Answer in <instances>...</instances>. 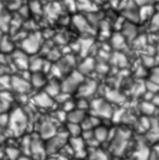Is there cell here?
<instances>
[{"mask_svg":"<svg viewBox=\"0 0 159 160\" xmlns=\"http://www.w3.org/2000/svg\"><path fill=\"white\" fill-rule=\"evenodd\" d=\"M109 134H110V131H109L108 127L103 126V125L100 124L97 128L93 129V137L98 142V144H102L105 140H108L109 138Z\"/></svg>","mask_w":159,"mask_h":160,"instance_id":"18","label":"cell"},{"mask_svg":"<svg viewBox=\"0 0 159 160\" xmlns=\"http://www.w3.org/2000/svg\"><path fill=\"white\" fill-rule=\"evenodd\" d=\"M76 1H77V9L79 10L89 12H95L98 10L97 5L92 0H76Z\"/></svg>","mask_w":159,"mask_h":160,"instance_id":"25","label":"cell"},{"mask_svg":"<svg viewBox=\"0 0 159 160\" xmlns=\"http://www.w3.org/2000/svg\"><path fill=\"white\" fill-rule=\"evenodd\" d=\"M30 156L34 160H44L46 158L47 155L45 150V142L41 137H31Z\"/></svg>","mask_w":159,"mask_h":160,"instance_id":"7","label":"cell"},{"mask_svg":"<svg viewBox=\"0 0 159 160\" xmlns=\"http://www.w3.org/2000/svg\"><path fill=\"white\" fill-rule=\"evenodd\" d=\"M1 129H3V128H1V127H0V132H1Z\"/></svg>","mask_w":159,"mask_h":160,"instance_id":"53","label":"cell"},{"mask_svg":"<svg viewBox=\"0 0 159 160\" xmlns=\"http://www.w3.org/2000/svg\"><path fill=\"white\" fill-rule=\"evenodd\" d=\"M114 62L116 65H120V66H124V65L126 64V58L125 56L123 55V54L121 53H115V56H114Z\"/></svg>","mask_w":159,"mask_h":160,"instance_id":"42","label":"cell"},{"mask_svg":"<svg viewBox=\"0 0 159 160\" xmlns=\"http://www.w3.org/2000/svg\"><path fill=\"white\" fill-rule=\"evenodd\" d=\"M66 133L68 134L69 138H75L80 137L82 135V128L81 125L79 124H74V123H67L66 126Z\"/></svg>","mask_w":159,"mask_h":160,"instance_id":"26","label":"cell"},{"mask_svg":"<svg viewBox=\"0 0 159 160\" xmlns=\"http://www.w3.org/2000/svg\"><path fill=\"white\" fill-rule=\"evenodd\" d=\"M92 44H93L92 38H81V40L79 41V49L81 51L80 54H81L82 56H86L87 54L89 53V49L92 46Z\"/></svg>","mask_w":159,"mask_h":160,"instance_id":"32","label":"cell"},{"mask_svg":"<svg viewBox=\"0 0 159 160\" xmlns=\"http://www.w3.org/2000/svg\"><path fill=\"white\" fill-rule=\"evenodd\" d=\"M139 110H141V113L145 115V118L148 116H152L157 111H158V108L151 102V101H143L139 105Z\"/></svg>","mask_w":159,"mask_h":160,"instance_id":"23","label":"cell"},{"mask_svg":"<svg viewBox=\"0 0 159 160\" xmlns=\"http://www.w3.org/2000/svg\"><path fill=\"white\" fill-rule=\"evenodd\" d=\"M111 45L114 47L117 51H122L123 48H125L126 46V38H124V35L120 32H116L112 35L111 38Z\"/></svg>","mask_w":159,"mask_h":160,"instance_id":"22","label":"cell"},{"mask_svg":"<svg viewBox=\"0 0 159 160\" xmlns=\"http://www.w3.org/2000/svg\"><path fill=\"white\" fill-rule=\"evenodd\" d=\"M43 45V36L40 32L28 34L24 40L21 41V49L28 55H34L41 49Z\"/></svg>","mask_w":159,"mask_h":160,"instance_id":"5","label":"cell"},{"mask_svg":"<svg viewBox=\"0 0 159 160\" xmlns=\"http://www.w3.org/2000/svg\"><path fill=\"white\" fill-rule=\"evenodd\" d=\"M105 97H106V99H108V101H111V102L121 103L125 100L124 97L122 96L119 91H115V90H109L105 93Z\"/></svg>","mask_w":159,"mask_h":160,"instance_id":"33","label":"cell"},{"mask_svg":"<svg viewBox=\"0 0 159 160\" xmlns=\"http://www.w3.org/2000/svg\"><path fill=\"white\" fill-rule=\"evenodd\" d=\"M11 89V76H0V91H9Z\"/></svg>","mask_w":159,"mask_h":160,"instance_id":"34","label":"cell"},{"mask_svg":"<svg viewBox=\"0 0 159 160\" xmlns=\"http://www.w3.org/2000/svg\"><path fill=\"white\" fill-rule=\"evenodd\" d=\"M156 53L159 55V44H158V46H157V48H156Z\"/></svg>","mask_w":159,"mask_h":160,"instance_id":"51","label":"cell"},{"mask_svg":"<svg viewBox=\"0 0 159 160\" xmlns=\"http://www.w3.org/2000/svg\"><path fill=\"white\" fill-rule=\"evenodd\" d=\"M69 142V136L66 133H59L58 132L55 136H53L49 139L45 140V150H46L47 156H53L55 153L59 152Z\"/></svg>","mask_w":159,"mask_h":160,"instance_id":"4","label":"cell"},{"mask_svg":"<svg viewBox=\"0 0 159 160\" xmlns=\"http://www.w3.org/2000/svg\"><path fill=\"white\" fill-rule=\"evenodd\" d=\"M30 80L21 75L11 76V89L19 94H25L31 90Z\"/></svg>","mask_w":159,"mask_h":160,"instance_id":"8","label":"cell"},{"mask_svg":"<svg viewBox=\"0 0 159 160\" xmlns=\"http://www.w3.org/2000/svg\"><path fill=\"white\" fill-rule=\"evenodd\" d=\"M85 79H86L85 76L81 75L78 70H73L62 81V92H65V93H68L71 96V93L77 92L78 88L84 82Z\"/></svg>","mask_w":159,"mask_h":160,"instance_id":"6","label":"cell"},{"mask_svg":"<svg viewBox=\"0 0 159 160\" xmlns=\"http://www.w3.org/2000/svg\"><path fill=\"white\" fill-rule=\"evenodd\" d=\"M151 102L154 103L156 107L159 108V92H157L156 94H154V97H152V99H151Z\"/></svg>","mask_w":159,"mask_h":160,"instance_id":"46","label":"cell"},{"mask_svg":"<svg viewBox=\"0 0 159 160\" xmlns=\"http://www.w3.org/2000/svg\"><path fill=\"white\" fill-rule=\"evenodd\" d=\"M143 62H144V65H145L146 67H150V68H154V66H155L154 56L144 55L143 56Z\"/></svg>","mask_w":159,"mask_h":160,"instance_id":"41","label":"cell"},{"mask_svg":"<svg viewBox=\"0 0 159 160\" xmlns=\"http://www.w3.org/2000/svg\"><path fill=\"white\" fill-rule=\"evenodd\" d=\"M152 0H133V2L135 3V5H138V6H146V5H150V2H151Z\"/></svg>","mask_w":159,"mask_h":160,"instance_id":"45","label":"cell"},{"mask_svg":"<svg viewBox=\"0 0 159 160\" xmlns=\"http://www.w3.org/2000/svg\"><path fill=\"white\" fill-rule=\"evenodd\" d=\"M122 34H123L126 40H128V41L135 40V38H136V35H137V29L134 23H132V22L124 23L123 28H122Z\"/></svg>","mask_w":159,"mask_h":160,"instance_id":"21","label":"cell"},{"mask_svg":"<svg viewBox=\"0 0 159 160\" xmlns=\"http://www.w3.org/2000/svg\"><path fill=\"white\" fill-rule=\"evenodd\" d=\"M28 124H29V118L22 109L16 108L9 113V124L7 128L13 135L22 134L27 129Z\"/></svg>","mask_w":159,"mask_h":160,"instance_id":"2","label":"cell"},{"mask_svg":"<svg viewBox=\"0 0 159 160\" xmlns=\"http://www.w3.org/2000/svg\"><path fill=\"white\" fill-rule=\"evenodd\" d=\"M64 3L70 11H75L77 9V1L76 0H64Z\"/></svg>","mask_w":159,"mask_h":160,"instance_id":"43","label":"cell"},{"mask_svg":"<svg viewBox=\"0 0 159 160\" xmlns=\"http://www.w3.org/2000/svg\"><path fill=\"white\" fill-rule=\"evenodd\" d=\"M29 8H30V11L33 12V13H36V14H40L43 10L42 7H41L40 1H38V0H32L29 5Z\"/></svg>","mask_w":159,"mask_h":160,"instance_id":"39","label":"cell"},{"mask_svg":"<svg viewBox=\"0 0 159 160\" xmlns=\"http://www.w3.org/2000/svg\"><path fill=\"white\" fill-rule=\"evenodd\" d=\"M10 22H11V16L7 12H3L0 14V31L6 33L10 30Z\"/></svg>","mask_w":159,"mask_h":160,"instance_id":"31","label":"cell"},{"mask_svg":"<svg viewBox=\"0 0 159 160\" xmlns=\"http://www.w3.org/2000/svg\"></svg>","mask_w":159,"mask_h":160,"instance_id":"54","label":"cell"},{"mask_svg":"<svg viewBox=\"0 0 159 160\" xmlns=\"http://www.w3.org/2000/svg\"><path fill=\"white\" fill-rule=\"evenodd\" d=\"M44 11L47 13V16L54 17V14H55V17H56L60 11V5L59 3H52V5H49V7L45 8Z\"/></svg>","mask_w":159,"mask_h":160,"instance_id":"37","label":"cell"},{"mask_svg":"<svg viewBox=\"0 0 159 160\" xmlns=\"http://www.w3.org/2000/svg\"><path fill=\"white\" fill-rule=\"evenodd\" d=\"M3 1L0 0V14L3 13Z\"/></svg>","mask_w":159,"mask_h":160,"instance_id":"50","label":"cell"},{"mask_svg":"<svg viewBox=\"0 0 159 160\" xmlns=\"http://www.w3.org/2000/svg\"><path fill=\"white\" fill-rule=\"evenodd\" d=\"M91 115L97 116L98 118H111L113 115V108L106 99H95L90 102Z\"/></svg>","mask_w":159,"mask_h":160,"instance_id":"3","label":"cell"},{"mask_svg":"<svg viewBox=\"0 0 159 160\" xmlns=\"http://www.w3.org/2000/svg\"><path fill=\"white\" fill-rule=\"evenodd\" d=\"M6 158L7 160H18L20 158V156L22 155L21 152V149L19 147H14V146H9L6 148Z\"/></svg>","mask_w":159,"mask_h":160,"instance_id":"30","label":"cell"},{"mask_svg":"<svg viewBox=\"0 0 159 160\" xmlns=\"http://www.w3.org/2000/svg\"><path fill=\"white\" fill-rule=\"evenodd\" d=\"M155 14V9L151 5H146L143 6L141 8V10L138 11L139 16V21H146L149 20L150 18H152Z\"/></svg>","mask_w":159,"mask_h":160,"instance_id":"27","label":"cell"},{"mask_svg":"<svg viewBox=\"0 0 159 160\" xmlns=\"http://www.w3.org/2000/svg\"><path fill=\"white\" fill-rule=\"evenodd\" d=\"M5 140H6V137H5V135H3L1 132H0V144H3V142H5Z\"/></svg>","mask_w":159,"mask_h":160,"instance_id":"48","label":"cell"},{"mask_svg":"<svg viewBox=\"0 0 159 160\" xmlns=\"http://www.w3.org/2000/svg\"><path fill=\"white\" fill-rule=\"evenodd\" d=\"M49 80L46 79V75L42 71H38V72H32L30 76V83L33 88H43L44 89L45 85L47 83Z\"/></svg>","mask_w":159,"mask_h":160,"instance_id":"16","label":"cell"},{"mask_svg":"<svg viewBox=\"0 0 159 160\" xmlns=\"http://www.w3.org/2000/svg\"><path fill=\"white\" fill-rule=\"evenodd\" d=\"M76 109H79L81 111L88 112L90 110V102L88 99L84 98H78V100L76 101Z\"/></svg>","mask_w":159,"mask_h":160,"instance_id":"36","label":"cell"},{"mask_svg":"<svg viewBox=\"0 0 159 160\" xmlns=\"http://www.w3.org/2000/svg\"><path fill=\"white\" fill-rule=\"evenodd\" d=\"M73 22L75 24V27L79 30L82 33H88V32H92V29H91L90 22L85 18L81 14H77L73 18Z\"/></svg>","mask_w":159,"mask_h":160,"instance_id":"17","label":"cell"},{"mask_svg":"<svg viewBox=\"0 0 159 160\" xmlns=\"http://www.w3.org/2000/svg\"><path fill=\"white\" fill-rule=\"evenodd\" d=\"M33 101H34V104L36 107L41 108V109H51L55 104V100L52 97H49L47 93H45L44 91H41L38 93H36Z\"/></svg>","mask_w":159,"mask_h":160,"instance_id":"12","label":"cell"},{"mask_svg":"<svg viewBox=\"0 0 159 160\" xmlns=\"http://www.w3.org/2000/svg\"><path fill=\"white\" fill-rule=\"evenodd\" d=\"M149 81L159 86V66L151 68V71H150L149 75Z\"/></svg>","mask_w":159,"mask_h":160,"instance_id":"38","label":"cell"},{"mask_svg":"<svg viewBox=\"0 0 159 160\" xmlns=\"http://www.w3.org/2000/svg\"><path fill=\"white\" fill-rule=\"evenodd\" d=\"M18 160H34L31 156H27V155H21L20 158Z\"/></svg>","mask_w":159,"mask_h":160,"instance_id":"47","label":"cell"},{"mask_svg":"<svg viewBox=\"0 0 159 160\" xmlns=\"http://www.w3.org/2000/svg\"><path fill=\"white\" fill-rule=\"evenodd\" d=\"M43 91L55 100L56 97L59 96V94L62 93V82H59L56 78H53V79L47 81V83L45 85Z\"/></svg>","mask_w":159,"mask_h":160,"instance_id":"13","label":"cell"},{"mask_svg":"<svg viewBox=\"0 0 159 160\" xmlns=\"http://www.w3.org/2000/svg\"><path fill=\"white\" fill-rule=\"evenodd\" d=\"M69 145H70L71 149L74 151V156L76 157H81V155H87L86 151V142L84 140V138L80 137H75V138H69Z\"/></svg>","mask_w":159,"mask_h":160,"instance_id":"14","label":"cell"},{"mask_svg":"<svg viewBox=\"0 0 159 160\" xmlns=\"http://www.w3.org/2000/svg\"><path fill=\"white\" fill-rule=\"evenodd\" d=\"M44 160H60V159H59V158H57V157H54V156H49L47 159L45 158Z\"/></svg>","mask_w":159,"mask_h":160,"instance_id":"49","label":"cell"},{"mask_svg":"<svg viewBox=\"0 0 159 160\" xmlns=\"http://www.w3.org/2000/svg\"><path fill=\"white\" fill-rule=\"evenodd\" d=\"M131 133L125 128H117L114 131L110 142V150L115 156H123L130 145Z\"/></svg>","mask_w":159,"mask_h":160,"instance_id":"1","label":"cell"},{"mask_svg":"<svg viewBox=\"0 0 159 160\" xmlns=\"http://www.w3.org/2000/svg\"><path fill=\"white\" fill-rule=\"evenodd\" d=\"M123 14L128 19V20H130V22H132V23H136V22H138V21H139L138 12L135 11V10L133 11V8H127V9H124Z\"/></svg>","mask_w":159,"mask_h":160,"instance_id":"35","label":"cell"},{"mask_svg":"<svg viewBox=\"0 0 159 160\" xmlns=\"http://www.w3.org/2000/svg\"><path fill=\"white\" fill-rule=\"evenodd\" d=\"M87 116H88V112L81 111L79 109H75L66 114V121L67 123H74V124L81 125L82 122L86 120Z\"/></svg>","mask_w":159,"mask_h":160,"instance_id":"15","label":"cell"},{"mask_svg":"<svg viewBox=\"0 0 159 160\" xmlns=\"http://www.w3.org/2000/svg\"><path fill=\"white\" fill-rule=\"evenodd\" d=\"M97 88H98V85L95 80L85 79V81L80 85V87L78 88V90H77L78 98H84V99L90 98L91 96H93V94L95 93Z\"/></svg>","mask_w":159,"mask_h":160,"instance_id":"9","label":"cell"},{"mask_svg":"<svg viewBox=\"0 0 159 160\" xmlns=\"http://www.w3.org/2000/svg\"><path fill=\"white\" fill-rule=\"evenodd\" d=\"M8 124H9V114L8 113H0V127L1 128H6L8 127Z\"/></svg>","mask_w":159,"mask_h":160,"instance_id":"40","label":"cell"},{"mask_svg":"<svg viewBox=\"0 0 159 160\" xmlns=\"http://www.w3.org/2000/svg\"><path fill=\"white\" fill-rule=\"evenodd\" d=\"M3 38V32L0 31V38Z\"/></svg>","mask_w":159,"mask_h":160,"instance_id":"52","label":"cell"},{"mask_svg":"<svg viewBox=\"0 0 159 160\" xmlns=\"http://www.w3.org/2000/svg\"><path fill=\"white\" fill-rule=\"evenodd\" d=\"M14 51L13 42L8 36H3L0 38V52L3 54L12 53Z\"/></svg>","mask_w":159,"mask_h":160,"instance_id":"28","label":"cell"},{"mask_svg":"<svg viewBox=\"0 0 159 160\" xmlns=\"http://www.w3.org/2000/svg\"><path fill=\"white\" fill-rule=\"evenodd\" d=\"M58 133L57 128H56L55 124L49 120H44L40 124V128H38V134L40 137L43 140H47L49 138H52L53 136H55Z\"/></svg>","mask_w":159,"mask_h":160,"instance_id":"11","label":"cell"},{"mask_svg":"<svg viewBox=\"0 0 159 160\" xmlns=\"http://www.w3.org/2000/svg\"><path fill=\"white\" fill-rule=\"evenodd\" d=\"M29 55L24 53L22 49H17V51L12 52V62L16 65L17 68L20 70L25 71L29 69Z\"/></svg>","mask_w":159,"mask_h":160,"instance_id":"10","label":"cell"},{"mask_svg":"<svg viewBox=\"0 0 159 160\" xmlns=\"http://www.w3.org/2000/svg\"><path fill=\"white\" fill-rule=\"evenodd\" d=\"M95 69V60L91 57H86L78 66L77 70L79 71L81 75L86 76L88 73H91V71Z\"/></svg>","mask_w":159,"mask_h":160,"instance_id":"19","label":"cell"},{"mask_svg":"<svg viewBox=\"0 0 159 160\" xmlns=\"http://www.w3.org/2000/svg\"><path fill=\"white\" fill-rule=\"evenodd\" d=\"M100 125V118H98L97 116L93 115H89L86 118V120L82 122L81 124V128L82 132L84 131H93L95 128H97L98 126Z\"/></svg>","mask_w":159,"mask_h":160,"instance_id":"20","label":"cell"},{"mask_svg":"<svg viewBox=\"0 0 159 160\" xmlns=\"http://www.w3.org/2000/svg\"><path fill=\"white\" fill-rule=\"evenodd\" d=\"M44 60L43 58L38 57V56L33 55L29 60V69L32 72H38V71L43 70V65H44Z\"/></svg>","mask_w":159,"mask_h":160,"instance_id":"24","label":"cell"},{"mask_svg":"<svg viewBox=\"0 0 159 160\" xmlns=\"http://www.w3.org/2000/svg\"><path fill=\"white\" fill-rule=\"evenodd\" d=\"M90 160H109V156L102 149H98V147L95 148H90V152L88 153Z\"/></svg>","mask_w":159,"mask_h":160,"instance_id":"29","label":"cell"},{"mask_svg":"<svg viewBox=\"0 0 159 160\" xmlns=\"http://www.w3.org/2000/svg\"><path fill=\"white\" fill-rule=\"evenodd\" d=\"M151 28L152 30H159V12L151 18Z\"/></svg>","mask_w":159,"mask_h":160,"instance_id":"44","label":"cell"}]
</instances>
